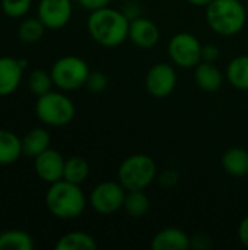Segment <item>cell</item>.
<instances>
[{"label": "cell", "instance_id": "7", "mask_svg": "<svg viewBox=\"0 0 248 250\" xmlns=\"http://www.w3.org/2000/svg\"><path fill=\"white\" fill-rule=\"evenodd\" d=\"M202 42L190 32H178L168 42V56L174 66L194 69L202 62Z\"/></svg>", "mask_w": 248, "mask_h": 250}, {"label": "cell", "instance_id": "28", "mask_svg": "<svg viewBox=\"0 0 248 250\" xmlns=\"http://www.w3.org/2000/svg\"><path fill=\"white\" fill-rule=\"evenodd\" d=\"M156 179H158V183L162 188H172V186H175L178 183L180 174H178V171H175L172 168H168V170L162 171Z\"/></svg>", "mask_w": 248, "mask_h": 250}, {"label": "cell", "instance_id": "30", "mask_svg": "<svg viewBox=\"0 0 248 250\" xmlns=\"http://www.w3.org/2000/svg\"><path fill=\"white\" fill-rule=\"evenodd\" d=\"M212 239L203 233L200 234H196L191 237V249H200V250H206L209 248H212Z\"/></svg>", "mask_w": 248, "mask_h": 250}, {"label": "cell", "instance_id": "10", "mask_svg": "<svg viewBox=\"0 0 248 250\" xmlns=\"http://www.w3.org/2000/svg\"><path fill=\"white\" fill-rule=\"evenodd\" d=\"M73 15L72 0H39L37 6V16L47 29L64 28Z\"/></svg>", "mask_w": 248, "mask_h": 250}, {"label": "cell", "instance_id": "2", "mask_svg": "<svg viewBox=\"0 0 248 250\" xmlns=\"http://www.w3.org/2000/svg\"><path fill=\"white\" fill-rule=\"evenodd\" d=\"M205 18L215 34L234 37L246 28L247 7L241 0H212L205 7Z\"/></svg>", "mask_w": 248, "mask_h": 250}, {"label": "cell", "instance_id": "29", "mask_svg": "<svg viewBox=\"0 0 248 250\" xmlns=\"http://www.w3.org/2000/svg\"><path fill=\"white\" fill-rule=\"evenodd\" d=\"M219 54H221V51H219V48L215 44H206L202 48V60L203 62L215 63L219 59Z\"/></svg>", "mask_w": 248, "mask_h": 250}, {"label": "cell", "instance_id": "6", "mask_svg": "<svg viewBox=\"0 0 248 250\" xmlns=\"http://www.w3.org/2000/svg\"><path fill=\"white\" fill-rule=\"evenodd\" d=\"M50 73L54 86L60 91L69 92L86 85L91 69L82 57L63 56L53 63Z\"/></svg>", "mask_w": 248, "mask_h": 250}, {"label": "cell", "instance_id": "11", "mask_svg": "<svg viewBox=\"0 0 248 250\" xmlns=\"http://www.w3.org/2000/svg\"><path fill=\"white\" fill-rule=\"evenodd\" d=\"M64 163V157L57 149L48 148L34 158V168L42 182L51 185L63 179Z\"/></svg>", "mask_w": 248, "mask_h": 250}, {"label": "cell", "instance_id": "19", "mask_svg": "<svg viewBox=\"0 0 248 250\" xmlns=\"http://www.w3.org/2000/svg\"><path fill=\"white\" fill-rule=\"evenodd\" d=\"M227 79L235 89L248 91V54L234 57L227 66Z\"/></svg>", "mask_w": 248, "mask_h": 250}, {"label": "cell", "instance_id": "17", "mask_svg": "<svg viewBox=\"0 0 248 250\" xmlns=\"http://www.w3.org/2000/svg\"><path fill=\"white\" fill-rule=\"evenodd\" d=\"M222 167L224 170L234 177H246L248 176V151L240 146L229 148L222 155Z\"/></svg>", "mask_w": 248, "mask_h": 250}, {"label": "cell", "instance_id": "36", "mask_svg": "<svg viewBox=\"0 0 248 250\" xmlns=\"http://www.w3.org/2000/svg\"><path fill=\"white\" fill-rule=\"evenodd\" d=\"M247 50H248V40H247Z\"/></svg>", "mask_w": 248, "mask_h": 250}, {"label": "cell", "instance_id": "13", "mask_svg": "<svg viewBox=\"0 0 248 250\" xmlns=\"http://www.w3.org/2000/svg\"><path fill=\"white\" fill-rule=\"evenodd\" d=\"M23 70L19 59L10 56L0 57V97L10 95L19 88Z\"/></svg>", "mask_w": 248, "mask_h": 250}, {"label": "cell", "instance_id": "23", "mask_svg": "<svg viewBox=\"0 0 248 250\" xmlns=\"http://www.w3.org/2000/svg\"><path fill=\"white\" fill-rule=\"evenodd\" d=\"M89 176V164L85 158L79 155H73L66 160L64 163V171H63V179L75 183V185H82L86 182Z\"/></svg>", "mask_w": 248, "mask_h": 250}, {"label": "cell", "instance_id": "24", "mask_svg": "<svg viewBox=\"0 0 248 250\" xmlns=\"http://www.w3.org/2000/svg\"><path fill=\"white\" fill-rule=\"evenodd\" d=\"M45 29H47L45 25L41 22V19L38 16L26 18L20 22V25L18 28V37L20 41H23L26 44H34L42 38Z\"/></svg>", "mask_w": 248, "mask_h": 250}, {"label": "cell", "instance_id": "31", "mask_svg": "<svg viewBox=\"0 0 248 250\" xmlns=\"http://www.w3.org/2000/svg\"><path fill=\"white\" fill-rule=\"evenodd\" d=\"M77 3H79L83 9H86V10H89V12H94V10L107 7V6L111 3V0H77Z\"/></svg>", "mask_w": 248, "mask_h": 250}, {"label": "cell", "instance_id": "9", "mask_svg": "<svg viewBox=\"0 0 248 250\" xmlns=\"http://www.w3.org/2000/svg\"><path fill=\"white\" fill-rule=\"evenodd\" d=\"M146 91L155 98H165L171 95L177 86V72L170 63L159 62L153 64L145 78Z\"/></svg>", "mask_w": 248, "mask_h": 250}, {"label": "cell", "instance_id": "33", "mask_svg": "<svg viewBox=\"0 0 248 250\" xmlns=\"http://www.w3.org/2000/svg\"><path fill=\"white\" fill-rule=\"evenodd\" d=\"M238 239L246 248H248V215L241 220L238 226Z\"/></svg>", "mask_w": 248, "mask_h": 250}, {"label": "cell", "instance_id": "20", "mask_svg": "<svg viewBox=\"0 0 248 250\" xmlns=\"http://www.w3.org/2000/svg\"><path fill=\"white\" fill-rule=\"evenodd\" d=\"M54 248L56 250H95L98 245L95 239L85 231H70L61 236Z\"/></svg>", "mask_w": 248, "mask_h": 250}, {"label": "cell", "instance_id": "5", "mask_svg": "<svg viewBox=\"0 0 248 250\" xmlns=\"http://www.w3.org/2000/svg\"><path fill=\"white\" fill-rule=\"evenodd\" d=\"M35 114L39 122L51 127L67 126L76 114L73 101L64 94V91H50L39 95L35 103Z\"/></svg>", "mask_w": 248, "mask_h": 250}, {"label": "cell", "instance_id": "32", "mask_svg": "<svg viewBox=\"0 0 248 250\" xmlns=\"http://www.w3.org/2000/svg\"><path fill=\"white\" fill-rule=\"evenodd\" d=\"M123 13L129 18V21H133L136 18H140L142 16V9L137 3H129L124 9H121Z\"/></svg>", "mask_w": 248, "mask_h": 250}, {"label": "cell", "instance_id": "15", "mask_svg": "<svg viewBox=\"0 0 248 250\" xmlns=\"http://www.w3.org/2000/svg\"><path fill=\"white\" fill-rule=\"evenodd\" d=\"M194 81L196 85L205 92H216L224 83V75L221 69L210 62H200L194 67Z\"/></svg>", "mask_w": 248, "mask_h": 250}, {"label": "cell", "instance_id": "16", "mask_svg": "<svg viewBox=\"0 0 248 250\" xmlns=\"http://www.w3.org/2000/svg\"><path fill=\"white\" fill-rule=\"evenodd\" d=\"M51 136L44 127H34L22 138V155L26 158H35L41 152L50 148Z\"/></svg>", "mask_w": 248, "mask_h": 250}, {"label": "cell", "instance_id": "8", "mask_svg": "<svg viewBox=\"0 0 248 250\" xmlns=\"http://www.w3.org/2000/svg\"><path fill=\"white\" fill-rule=\"evenodd\" d=\"M126 193L127 190L120 182H101L92 189L89 205L99 215H113L123 209Z\"/></svg>", "mask_w": 248, "mask_h": 250}, {"label": "cell", "instance_id": "26", "mask_svg": "<svg viewBox=\"0 0 248 250\" xmlns=\"http://www.w3.org/2000/svg\"><path fill=\"white\" fill-rule=\"evenodd\" d=\"M1 12L10 19H19L31 10L32 0H1Z\"/></svg>", "mask_w": 248, "mask_h": 250}, {"label": "cell", "instance_id": "18", "mask_svg": "<svg viewBox=\"0 0 248 250\" xmlns=\"http://www.w3.org/2000/svg\"><path fill=\"white\" fill-rule=\"evenodd\" d=\"M22 157V139L6 129H0V166H10Z\"/></svg>", "mask_w": 248, "mask_h": 250}, {"label": "cell", "instance_id": "35", "mask_svg": "<svg viewBox=\"0 0 248 250\" xmlns=\"http://www.w3.org/2000/svg\"><path fill=\"white\" fill-rule=\"evenodd\" d=\"M246 7H247V13H248V0H247V4H246Z\"/></svg>", "mask_w": 248, "mask_h": 250}, {"label": "cell", "instance_id": "22", "mask_svg": "<svg viewBox=\"0 0 248 250\" xmlns=\"http://www.w3.org/2000/svg\"><path fill=\"white\" fill-rule=\"evenodd\" d=\"M34 239L22 230H7L0 233V250H32Z\"/></svg>", "mask_w": 248, "mask_h": 250}, {"label": "cell", "instance_id": "4", "mask_svg": "<svg viewBox=\"0 0 248 250\" xmlns=\"http://www.w3.org/2000/svg\"><path fill=\"white\" fill-rule=\"evenodd\" d=\"M118 182L129 190H145L158 177V167L152 157L134 154L121 161L117 170Z\"/></svg>", "mask_w": 248, "mask_h": 250}, {"label": "cell", "instance_id": "1", "mask_svg": "<svg viewBox=\"0 0 248 250\" xmlns=\"http://www.w3.org/2000/svg\"><path fill=\"white\" fill-rule=\"evenodd\" d=\"M86 28L96 44L113 48L129 40L130 21L123 10L107 6L89 13Z\"/></svg>", "mask_w": 248, "mask_h": 250}, {"label": "cell", "instance_id": "27", "mask_svg": "<svg viewBox=\"0 0 248 250\" xmlns=\"http://www.w3.org/2000/svg\"><path fill=\"white\" fill-rule=\"evenodd\" d=\"M91 92L94 94H99L102 91L107 89L108 86V78L104 72L101 70H91L89 76H88V81H86V85H85Z\"/></svg>", "mask_w": 248, "mask_h": 250}, {"label": "cell", "instance_id": "34", "mask_svg": "<svg viewBox=\"0 0 248 250\" xmlns=\"http://www.w3.org/2000/svg\"><path fill=\"white\" fill-rule=\"evenodd\" d=\"M187 1L193 6H197V7H206L212 0H187Z\"/></svg>", "mask_w": 248, "mask_h": 250}, {"label": "cell", "instance_id": "25", "mask_svg": "<svg viewBox=\"0 0 248 250\" xmlns=\"http://www.w3.org/2000/svg\"><path fill=\"white\" fill-rule=\"evenodd\" d=\"M53 86H54V82H53L51 73L47 72V70L35 69L28 76V88L37 97L50 92Z\"/></svg>", "mask_w": 248, "mask_h": 250}, {"label": "cell", "instance_id": "14", "mask_svg": "<svg viewBox=\"0 0 248 250\" xmlns=\"http://www.w3.org/2000/svg\"><path fill=\"white\" fill-rule=\"evenodd\" d=\"M153 250H187L191 248V237L178 227L159 230L151 242Z\"/></svg>", "mask_w": 248, "mask_h": 250}, {"label": "cell", "instance_id": "3", "mask_svg": "<svg viewBox=\"0 0 248 250\" xmlns=\"http://www.w3.org/2000/svg\"><path fill=\"white\" fill-rule=\"evenodd\" d=\"M45 207L48 212L58 220L79 218L86 208V198L80 185L64 179L51 183L45 193Z\"/></svg>", "mask_w": 248, "mask_h": 250}, {"label": "cell", "instance_id": "12", "mask_svg": "<svg viewBox=\"0 0 248 250\" xmlns=\"http://www.w3.org/2000/svg\"><path fill=\"white\" fill-rule=\"evenodd\" d=\"M161 31L158 25L148 18H136L130 21L129 40L139 48H152L159 42Z\"/></svg>", "mask_w": 248, "mask_h": 250}, {"label": "cell", "instance_id": "21", "mask_svg": "<svg viewBox=\"0 0 248 250\" xmlns=\"http://www.w3.org/2000/svg\"><path fill=\"white\" fill-rule=\"evenodd\" d=\"M151 208V201L145 190H129L124 198L123 209L132 218H142L148 214Z\"/></svg>", "mask_w": 248, "mask_h": 250}]
</instances>
